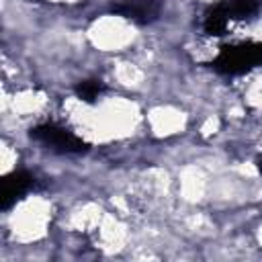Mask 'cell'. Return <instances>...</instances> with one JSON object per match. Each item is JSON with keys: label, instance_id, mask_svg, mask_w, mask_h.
Here are the masks:
<instances>
[{"label": "cell", "instance_id": "obj_1", "mask_svg": "<svg viewBox=\"0 0 262 262\" xmlns=\"http://www.w3.org/2000/svg\"><path fill=\"white\" fill-rule=\"evenodd\" d=\"M88 41L100 51H125V47L133 45L135 29L121 16L104 14L92 23L88 29Z\"/></svg>", "mask_w": 262, "mask_h": 262}, {"label": "cell", "instance_id": "obj_2", "mask_svg": "<svg viewBox=\"0 0 262 262\" xmlns=\"http://www.w3.org/2000/svg\"><path fill=\"white\" fill-rule=\"evenodd\" d=\"M49 219V203L43 201L41 196H33L23 201L14 213L10 215L12 223V233L14 237L18 235L20 239H37L43 235V227Z\"/></svg>", "mask_w": 262, "mask_h": 262}, {"label": "cell", "instance_id": "obj_3", "mask_svg": "<svg viewBox=\"0 0 262 262\" xmlns=\"http://www.w3.org/2000/svg\"><path fill=\"white\" fill-rule=\"evenodd\" d=\"M184 113L172 104H160V106H154L147 115V123H149V129L154 135L158 137H168V135H174L178 133L182 127H184Z\"/></svg>", "mask_w": 262, "mask_h": 262}]
</instances>
